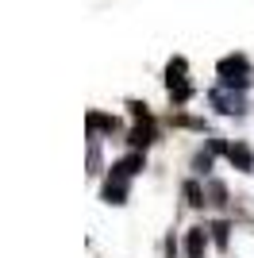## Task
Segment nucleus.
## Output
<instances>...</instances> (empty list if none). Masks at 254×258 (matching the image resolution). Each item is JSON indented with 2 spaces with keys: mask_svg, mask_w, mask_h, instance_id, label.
<instances>
[{
  "mask_svg": "<svg viewBox=\"0 0 254 258\" xmlns=\"http://www.w3.org/2000/svg\"><path fill=\"white\" fill-rule=\"evenodd\" d=\"M204 247H208V235H204V227H193L189 231V258H201Z\"/></svg>",
  "mask_w": 254,
  "mask_h": 258,
  "instance_id": "f257e3e1",
  "label": "nucleus"
},
{
  "mask_svg": "<svg viewBox=\"0 0 254 258\" xmlns=\"http://www.w3.org/2000/svg\"><path fill=\"white\" fill-rule=\"evenodd\" d=\"M227 158H231L239 170H250V151H246V147H227Z\"/></svg>",
  "mask_w": 254,
  "mask_h": 258,
  "instance_id": "f03ea898",
  "label": "nucleus"
},
{
  "mask_svg": "<svg viewBox=\"0 0 254 258\" xmlns=\"http://www.w3.org/2000/svg\"><path fill=\"white\" fill-rule=\"evenodd\" d=\"M220 70H223V74H243L246 62H243V58H235V62H223ZM227 81H239V77H227ZM239 85H243V81H239Z\"/></svg>",
  "mask_w": 254,
  "mask_h": 258,
  "instance_id": "7ed1b4c3",
  "label": "nucleus"
},
{
  "mask_svg": "<svg viewBox=\"0 0 254 258\" xmlns=\"http://www.w3.org/2000/svg\"><path fill=\"white\" fill-rule=\"evenodd\" d=\"M185 197H189V205H204V189H201L197 181L185 185Z\"/></svg>",
  "mask_w": 254,
  "mask_h": 258,
  "instance_id": "20e7f679",
  "label": "nucleus"
},
{
  "mask_svg": "<svg viewBox=\"0 0 254 258\" xmlns=\"http://www.w3.org/2000/svg\"><path fill=\"white\" fill-rule=\"evenodd\" d=\"M131 143H135V147H147L150 143V127H135L131 131Z\"/></svg>",
  "mask_w": 254,
  "mask_h": 258,
  "instance_id": "39448f33",
  "label": "nucleus"
},
{
  "mask_svg": "<svg viewBox=\"0 0 254 258\" xmlns=\"http://www.w3.org/2000/svg\"><path fill=\"white\" fill-rule=\"evenodd\" d=\"M212 235H216V243H227V224H216V227H212Z\"/></svg>",
  "mask_w": 254,
  "mask_h": 258,
  "instance_id": "423d86ee",
  "label": "nucleus"
}]
</instances>
